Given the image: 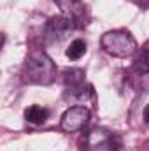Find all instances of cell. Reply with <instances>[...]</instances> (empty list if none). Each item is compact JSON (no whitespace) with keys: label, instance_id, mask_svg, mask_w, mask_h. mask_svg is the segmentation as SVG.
I'll return each instance as SVG.
<instances>
[{"label":"cell","instance_id":"1","mask_svg":"<svg viewBox=\"0 0 149 151\" xmlns=\"http://www.w3.org/2000/svg\"><path fill=\"white\" fill-rule=\"evenodd\" d=\"M100 46L105 53L116 58L132 56L137 51V40L128 30H109L100 37Z\"/></svg>","mask_w":149,"mask_h":151},{"label":"cell","instance_id":"2","mask_svg":"<svg viewBox=\"0 0 149 151\" xmlns=\"http://www.w3.org/2000/svg\"><path fill=\"white\" fill-rule=\"evenodd\" d=\"M25 76H27V79L30 83H35V84H49V83L54 81L56 67H54L53 60L46 53L35 51L27 60Z\"/></svg>","mask_w":149,"mask_h":151},{"label":"cell","instance_id":"3","mask_svg":"<svg viewBox=\"0 0 149 151\" xmlns=\"http://www.w3.org/2000/svg\"><path fill=\"white\" fill-rule=\"evenodd\" d=\"M90 118H91V113H90L88 107L72 106L63 113L60 125H62V128L65 132H77V130H81V128H84L88 125Z\"/></svg>","mask_w":149,"mask_h":151},{"label":"cell","instance_id":"4","mask_svg":"<svg viewBox=\"0 0 149 151\" xmlns=\"http://www.w3.org/2000/svg\"><path fill=\"white\" fill-rule=\"evenodd\" d=\"M75 28V21L70 19L69 16H54L47 23V37L53 40L67 37L72 30Z\"/></svg>","mask_w":149,"mask_h":151},{"label":"cell","instance_id":"5","mask_svg":"<svg viewBox=\"0 0 149 151\" xmlns=\"http://www.w3.org/2000/svg\"><path fill=\"white\" fill-rule=\"evenodd\" d=\"M60 9L74 21H79L82 19L84 16V4L81 0H56Z\"/></svg>","mask_w":149,"mask_h":151},{"label":"cell","instance_id":"6","mask_svg":"<svg viewBox=\"0 0 149 151\" xmlns=\"http://www.w3.org/2000/svg\"><path fill=\"white\" fill-rule=\"evenodd\" d=\"M47 109L46 107H40V106H30L27 111H25V118H27V121H30V123H34V125H42L46 119H47Z\"/></svg>","mask_w":149,"mask_h":151},{"label":"cell","instance_id":"7","mask_svg":"<svg viewBox=\"0 0 149 151\" xmlns=\"http://www.w3.org/2000/svg\"><path fill=\"white\" fill-rule=\"evenodd\" d=\"M84 53H86V42L81 40V39L72 40L70 46H69L67 51H65L67 58H70V60H79L81 56H84Z\"/></svg>","mask_w":149,"mask_h":151},{"label":"cell","instance_id":"8","mask_svg":"<svg viewBox=\"0 0 149 151\" xmlns=\"http://www.w3.org/2000/svg\"><path fill=\"white\" fill-rule=\"evenodd\" d=\"M133 70L140 76L149 74V49L140 51V55L133 60Z\"/></svg>","mask_w":149,"mask_h":151},{"label":"cell","instance_id":"9","mask_svg":"<svg viewBox=\"0 0 149 151\" xmlns=\"http://www.w3.org/2000/svg\"><path fill=\"white\" fill-rule=\"evenodd\" d=\"M107 144H109V150H111V151H117L119 148H121V139H119V137H116V135L112 134V135L107 137Z\"/></svg>","mask_w":149,"mask_h":151},{"label":"cell","instance_id":"10","mask_svg":"<svg viewBox=\"0 0 149 151\" xmlns=\"http://www.w3.org/2000/svg\"><path fill=\"white\" fill-rule=\"evenodd\" d=\"M130 2H133L137 7H142V9H148L149 7V0H130Z\"/></svg>","mask_w":149,"mask_h":151},{"label":"cell","instance_id":"11","mask_svg":"<svg viewBox=\"0 0 149 151\" xmlns=\"http://www.w3.org/2000/svg\"><path fill=\"white\" fill-rule=\"evenodd\" d=\"M142 118H144V121L149 125V106L144 107V111H142Z\"/></svg>","mask_w":149,"mask_h":151}]
</instances>
